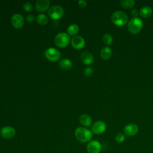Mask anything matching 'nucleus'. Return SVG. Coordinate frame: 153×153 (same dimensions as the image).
Masks as SVG:
<instances>
[{
  "mask_svg": "<svg viewBox=\"0 0 153 153\" xmlns=\"http://www.w3.org/2000/svg\"><path fill=\"white\" fill-rule=\"evenodd\" d=\"M152 14V10L149 6H143L142 7L139 11V16L142 18H148Z\"/></svg>",
  "mask_w": 153,
  "mask_h": 153,
  "instance_id": "obj_15",
  "label": "nucleus"
},
{
  "mask_svg": "<svg viewBox=\"0 0 153 153\" xmlns=\"http://www.w3.org/2000/svg\"><path fill=\"white\" fill-rule=\"evenodd\" d=\"M139 131V127L134 123H129L124 128V134L127 136L136 135Z\"/></svg>",
  "mask_w": 153,
  "mask_h": 153,
  "instance_id": "obj_12",
  "label": "nucleus"
},
{
  "mask_svg": "<svg viewBox=\"0 0 153 153\" xmlns=\"http://www.w3.org/2000/svg\"><path fill=\"white\" fill-rule=\"evenodd\" d=\"M125 134L124 133H118L116 136H115V141L117 142V143H123L124 140H125V139H126V137H125Z\"/></svg>",
  "mask_w": 153,
  "mask_h": 153,
  "instance_id": "obj_23",
  "label": "nucleus"
},
{
  "mask_svg": "<svg viewBox=\"0 0 153 153\" xmlns=\"http://www.w3.org/2000/svg\"><path fill=\"white\" fill-rule=\"evenodd\" d=\"M59 65L62 69L68 70L72 67V62L68 59H63L60 60Z\"/></svg>",
  "mask_w": 153,
  "mask_h": 153,
  "instance_id": "obj_18",
  "label": "nucleus"
},
{
  "mask_svg": "<svg viewBox=\"0 0 153 153\" xmlns=\"http://www.w3.org/2000/svg\"><path fill=\"white\" fill-rule=\"evenodd\" d=\"M33 5L32 4V3L29 2H25L23 4V9L25 10V11L26 12H30L31 11L33 10Z\"/></svg>",
  "mask_w": 153,
  "mask_h": 153,
  "instance_id": "obj_24",
  "label": "nucleus"
},
{
  "mask_svg": "<svg viewBox=\"0 0 153 153\" xmlns=\"http://www.w3.org/2000/svg\"><path fill=\"white\" fill-rule=\"evenodd\" d=\"M143 27V22L139 17L131 18L127 23L128 31L132 34H137L142 30Z\"/></svg>",
  "mask_w": 153,
  "mask_h": 153,
  "instance_id": "obj_3",
  "label": "nucleus"
},
{
  "mask_svg": "<svg viewBox=\"0 0 153 153\" xmlns=\"http://www.w3.org/2000/svg\"><path fill=\"white\" fill-rule=\"evenodd\" d=\"M112 22L114 25L118 26H123L128 22V19L127 15L120 11H115L111 16Z\"/></svg>",
  "mask_w": 153,
  "mask_h": 153,
  "instance_id": "obj_2",
  "label": "nucleus"
},
{
  "mask_svg": "<svg viewBox=\"0 0 153 153\" xmlns=\"http://www.w3.org/2000/svg\"><path fill=\"white\" fill-rule=\"evenodd\" d=\"M93 72H94V71L92 68L87 67L85 69V70L84 71V74L85 76H90L93 74Z\"/></svg>",
  "mask_w": 153,
  "mask_h": 153,
  "instance_id": "obj_25",
  "label": "nucleus"
},
{
  "mask_svg": "<svg viewBox=\"0 0 153 153\" xmlns=\"http://www.w3.org/2000/svg\"><path fill=\"white\" fill-rule=\"evenodd\" d=\"M26 20L29 23H32L35 20V17L32 14H29L27 17H26Z\"/></svg>",
  "mask_w": 153,
  "mask_h": 153,
  "instance_id": "obj_27",
  "label": "nucleus"
},
{
  "mask_svg": "<svg viewBox=\"0 0 153 153\" xmlns=\"http://www.w3.org/2000/svg\"><path fill=\"white\" fill-rule=\"evenodd\" d=\"M139 14V11L137 9H133L132 10L131 12V14L133 17H137V15Z\"/></svg>",
  "mask_w": 153,
  "mask_h": 153,
  "instance_id": "obj_28",
  "label": "nucleus"
},
{
  "mask_svg": "<svg viewBox=\"0 0 153 153\" xmlns=\"http://www.w3.org/2000/svg\"><path fill=\"white\" fill-rule=\"evenodd\" d=\"M50 7V1L48 0H38L35 3V8L39 12H44L47 11Z\"/></svg>",
  "mask_w": 153,
  "mask_h": 153,
  "instance_id": "obj_14",
  "label": "nucleus"
},
{
  "mask_svg": "<svg viewBox=\"0 0 153 153\" xmlns=\"http://www.w3.org/2000/svg\"><path fill=\"white\" fill-rule=\"evenodd\" d=\"M79 31V26L76 24H72L67 29L68 34L70 36L75 35Z\"/></svg>",
  "mask_w": 153,
  "mask_h": 153,
  "instance_id": "obj_20",
  "label": "nucleus"
},
{
  "mask_svg": "<svg viewBox=\"0 0 153 153\" xmlns=\"http://www.w3.org/2000/svg\"><path fill=\"white\" fill-rule=\"evenodd\" d=\"M36 20L39 25H45L48 23V19L47 16H45L44 14H40L38 15L36 17Z\"/></svg>",
  "mask_w": 153,
  "mask_h": 153,
  "instance_id": "obj_21",
  "label": "nucleus"
},
{
  "mask_svg": "<svg viewBox=\"0 0 153 153\" xmlns=\"http://www.w3.org/2000/svg\"><path fill=\"white\" fill-rule=\"evenodd\" d=\"M11 22L13 27L16 29L22 28L25 23L24 17L22 15L19 13L14 14L12 16Z\"/></svg>",
  "mask_w": 153,
  "mask_h": 153,
  "instance_id": "obj_9",
  "label": "nucleus"
},
{
  "mask_svg": "<svg viewBox=\"0 0 153 153\" xmlns=\"http://www.w3.org/2000/svg\"><path fill=\"white\" fill-rule=\"evenodd\" d=\"M70 41V36L65 32H60L57 33L54 38L55 44L59 48H65L67 47Z\"/></svg>",
  "mask_w": 153,
  "mask_h": 153,
  "instance_id": "obj_4",
  "label": "nucleus"
},
{
  "mask_svg": "<svg viewBox=\"0 0 153 153\" xmlns=\"http://www.w3.org/2000/svg\"><path fill=\"white\" fill-rule=\"evenodd\" d=\"M86 149L88 153H100L102 145L98 140H92L88 142Z\"/></svg>",
  "mask_w": 153,
  "mask_h": 153,
  "instance_id": "obj_7",
  "label": "nucleus"
},
{
  "mask_svg": "<svg viewBox=\"0 0 153 153\" xmlns=\"http://www.w3.org/2000/svg\"><path fill=\"white\" fill-rule=\"evenodd\" d=\"M102 41L107 45H110L113 42V38L112 36L108 33H105L102 36Z\"/></svg>",
  "mask_w": 153,
  "mask_h": 153,
  "instance_id": "obj_22",
  "label": "nucleus"
},
{
  "mask_svg": "<svg viewBox=\"0 0 153 153\" xmlns=\"http://www.w3.org/2000/svg\"><path fill=\"white\" fill-rule=\"evenodd\" d=\"M80 59L82 63L85 65H90L94 61L93 54L87 51H84L81 53Z\"/></svg>",
  "mask_w": 153,
  "mask_h": 153,
  "instance_id": "obj_13",
  "label": "nucleus"
},
{
  "mask_svg": "<svg viewBox=\"0 0 153 153\" xmlns=\"http://www.w3.org/2000/svg\"><path fill=\"white\" fill-rule=\"evenodd\" d=\"M85 42L84 39L78 35L74 36L71 39V45L76 50H81L85 46Z\"/></svg>",
  "mask_w": 153,
  "mask_h": 153,
  "instance_id": "obj_11",
  "label": "nucleus"
},
{
  "mask_svg": "<svg viewBox=\"0 0 153 153\" xmlns=\"http://www.w3.org/2000/svg\"><path fill=\"white\" fill-rule=\"evenodd\" d=\"M45 57L50 61L57 62L61 57L60 52L56 48L50 47L47 48L44 53Z\"/></svg>",
  "mask_w": 153,
  "mask_h": 153,
  "instance_id": "obj_6",
  "label": "nucleus"
},
{
  "mask_svg": "<svg viewBox=\"0 0 153 153\" xmlns=\"http://www.w3.org/2000/svg\"><path fill=\"white\" fill-rule=\"evenodd\" d=\"M74 134L76 139L82 143L90 142L93 136L92 131L83 127L76 128L74 131Z\"/></svg>",
  "mask_w": 153,
  "mask_h": 153,
  "instance_id": "obj_1",
  "label": "nucleus"
},
{
  "mask_svg": "<svg viewBox=\"0 0 153 153\" xmlns=\"http://www.w3.org/2000/svg\"><path fill=\"white\" fill-rule=\"evenodd\" d=\"M120 4L123 8L125 9H130L134 6L135 1L133 0H121L120 1Z\"/></svg>",
  "mask_w": 153,
  "mask_h": 153,
  "instance_id": "obj_19",
  "label": "nucleus"
},
{
  "mask_svg": "<svg viewBox=\"0 0 153 153\" xmlns=\"http://www.w3.org/2000/svg\"><path fill=\"white\" fill-rule=\"evenodd\" d=\"M78 5L81 8H84L87 6V2L84 0H80L78 1Z\"/></svg>",
  "mask_w": 153,
  "mask_h": 153,
  "instance_id": "obj_26",
  "label": "nucleus"
},
{
  "mask_svg": "<svg viewBox=\"0 0 153 153\" xmlns=\"http://www.w3.org/2000/svg\"><path fill=\"white\" fill-rule=\"evenodd\" d=\"M112 50L108 47H103L100 52V57L105 60L109 59L112 56Z\"/></svg>",
  "mask_w": 153,
  "mask_h": 153,
  "instance_id": "obj_17",
  "label": "nucleus"
},
{
  "mask_svg": "<svg viewBox=\"0 0 153 153\" xmlns=\"http://www.w3.org/2000/svg\"><path fill=\"white\" fill-rule=\"evenodd\" d=\"M48 14L51 19L58 20L63 17L64 14V10L59 5H53L49 8Z\"/></svg>",
  "mask_w": 153,
  "mask_h": 153,
  "instance_id": "obj_5",
  "label": "nucleus"
},
{
  "mask_svg": "<svg viewBox=\"0 0 153 153\" xmlns=\"http://www.w3.org/2000/svg\"><path fill=\"white\" fill-rule=\"evenodd\" d=\"M0 135L5 139H10L15 136L16 130L13 127L5 126L1 129Z\"/></svg>",
  "mask_w": 153,
  "mask_h": 153,
  "instance_id": "obj_8",
  "label": "nucleus"
},
{
  "mask_svg": "<svg viewBox=\"0 0 153 153\" xmlns=\"http://www.w3.org/2000/svg\"><path fill=\"white\" fill-rule=\"evenodd\" d=\"M80 124L84 127H88L92 124V118L87 114H82L79 117Z\"/></svg>",
  "mask_w": 153,
  "mask_h": 153,
  "instance_id": "obj_16",
  "label": "nucleus"
},
{
  "mask_svg": "<svg viewBox=\"0 0 153 153\" xmlns=\"http://www.w3.org/2000/svg\"><path fill=\"white\" fill-rule=\"evenodd\" d=\"M106 129V124L104 121H97L95 122L91 127L92 133L96 134H102Z\"/></svg>",
  "mask_w": 153,
  "mask_h": 153,
  "instance_id": "obj_10",
  "label": "nucleus"
}]
</instances>
